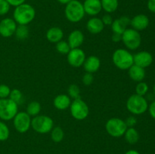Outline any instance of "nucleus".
I'll return each mask as SVG.
<instances>
[{
    "label": "nucleus",
    "instance_id": "28",
    "mask_svg": "<svg viewBox=\"0 0 155 154\" xmlns=\"http://www.w3.org/2000/svg\"><path fill=\"white\" fill-rule=\"evenodd\" d=\"M55 48L58 52L61 54H68L69 53V51L71 50L68 42L63 40L60 41L58 43H56Z\"/></svg>",
    "mask_w": 155,
    "mask_h": 154
},
{
    "label": "nucleus",
    "instance_id": "27",
    "mask_svg": "<svg viewBox=\"0 0 155 154\" xmlns=\"http://www.w3.org/2000/svg\"><path fill=\"white\" fill-rule=\"evenodd\" d=\"M64 137V132L61 127H54L51 131V140L55 143H59L61 141Z\"/></svg>",
    "mask_w": 155,
    "mask_h": 154
},
{
    "label": "nucleus",
    "instance_id": "14",
    "mask_svg": "<svg viewBox=\"0 0 155 154\" xmlns=\"http://www.w3.org/2000/svg\"><path fill=\"white\" fill-rule=\"evenodd\" d=\"M149 18L147 15L140 14L132 18L130 21V25L132 26L133 29L139 32L147 29V27L149 25Z\"/></svg>",
    "mask_w": 155,
    "mask_h": 154
},
{
    "label": "nucleus",
    "instance_id": "29",
    "mask_svg": "<svg viewBox=\"0 0 155 154\" xmlns=\"http://www.w3.org/2000/svg\"><path fill=\"white\" fill-rule=\"evenodd\" d=\"M10 135V131L8 127L5 122L0 121V141H5L8 140Z\"/></svg>",
    "mask_w": 155,
    "mask_h": 154
},
{
    "label": "nucleus",
    "instance_id": "5",
    "mask_svg": "<svg viewBox=\"0 0 155 154\" xmlns=\"http://www.w3.org/2000/svg\"><path fill=\"white\" fill-rule=\"evenodd\" d=\"M54 125V122L51 117L45 115H38L31 120V127L39 134H47L51 132Z\"/></svg>",
    "mask_w": 155,
    "mask_h": 154
},
{
    "label": "nucleus",
    "instance_id": "38",
    "mask_svg": "<svg viewBox=\"0 0 155 154\" xmlns=\"http://www.w3.org/2000/svg\"><path fill=\"white\" fill-rule=\"evenodd\" d=\"M148 112H149V114L153 119H155V100L151 103L149 106H148Z\"/></svg>",
    "mask_w": 155,
    "mask_h": 154
},
{
    "label": "nucleus",
    "instance_id": "10",
    "mask_svg": "<svg viewBox=\"0 0 155 154\" xmlns=\"http://www.w3.org/2000/svg\"><path fill=\"white\" fill-rule=\"evenodd\" d=\"M31 120L27 112H18L13 119L14 126L19 133H26L31 127Z\"/></svg>",
    "mask_w": 155,
    "mask_h": 154
},
{
    "label": "nucleus",
    "instance_id": "3",
    "mask_svg": "<svg viewBox=\"0 0 155 154\" xmlns=\"http://www.w3.org/2000/svg\"><path fill=\"white\" fill-rule=\"evenodd\" d=\"M127 108L133 115H142L148 110V101L144 96L136 94L131 95L127 101Z\"/></svg>",
    "mask_w": 155,
    "mask_h": 154
},
{
    "label": "nucleus",
    "instance_id": "11",
    "mask_svg": "<svg viewBox=\"0 0 155 154\" xmlns=\"http://www.w3.org/2000/svg\"><path fill=\"white\" fill-rule=\"evenodd\" d=\"M86 54L81 48H72L68 54V62L73 67L78 68L83 65L86 60Z\"/></svg>",
    "mask_w": 155,
    "mask_h": 154
},
{
    "label": "nucleus",
    "instance_id": "44",
    "mask_svg": "<svg viewBox=\"0 0 155 154\" xmlns=\"http://www.w3.org/2000/svg\"><path fill=\"white\" fill-rule=\"evenodd\" d=\"M153 91H154V95H155V84L154 85V88H153Z\"/></svg>",
    "mask_w": 155,
    "mask_h": 154
},
{
    "label": "nucleus",
    "instance_id": "21",
    "mask_svg": "<svg viewBox=\"0 0 155 154\" xmlns=\"http://www.w3.org/2000/svg\"><path fill=\"white\" fill-rule=\"evenodd\" d=\"M64 32L60 27H53L48 30L46 33V38L51 43H58L62 40Z\"/></svg>",
    "mask_w": 155,
    "mask_h": 154
},
{
    "label": "nucleus",
    "instance_id": "45",
    "mask_svg": "<svg viewBox=\"0 0 155 154\" xmlns=\"http://www.w3.org/2000/svg\"><path fill=\"white\" fill-rule=\"evenodd\" d=\"M1 1H2V0H0V2H1Z\"/></svg>",
    "mask_w": 155,
    "mask_h": 154
},
{
    "label": "nucleus",
    "instance_id": "4",
    "mask_svg": "<svg viewBox=\"0 0 155 154\" xmlns=\"http://www.w3.org/2000/svg\"><path fill=\"white\" fill-rule=\"evenodd\" d=\"M67 19L71 23H77L82 21L85 16V11L83 3L78 0H72L71 2L66 5L64 10Z\"/></svg>",
    "mask_w": 155,
    "mask_h": 154
},
{
    "label": "nucleus",
    "instance_id": "6",
    "mask_svg": "<svg viewBox=\"0 0 155 154\" xmlns=\"http://www.w3.org/2000/svg\"><path fill=\"white\" fill-rule=\"evenodd\" d=\"M106 131L113 137H120L124 135L127 126L124 119L120 118H110L105 124Z\"/></svg>",
    "mask_w": 155,
    "mask_h": 154
},
{
    "label": "nucleus",
    "instance_id": "23",
    "mask_svg": "<svg viewBox=\"0 0 155 154\" xmlns=\"http://www.w3.org/2000/svg\"><path fill=\"white\" fill-rule=\"evenodd\" d=\"M126 141L130 144H136L139 140V134L137 130L133 128H127L124 134Z\"/></svg>",
    "mask_w": 155,
    "mask_h": 154
},
{
    "label": "nucleus",
    "instance_id": "15",
    "mask_svg": "<svg viewBox=\"0 0 155 154\" xmlns=\"http://www.w3.org/2000/svg\"><path fill=\"white\" fill-rule=\"evenodd\" d=\"M85 13L90 16H95L101 12V0H85L83 4Z\"/></svg>",
    "mask_w": 155,
    "mask_h": 154
},
{
    "label": "nucleus",
    "instance_id": "8",
    "mask_svg": "<svg viewBox=\"0 0 155 154\" xmlns=\"http://www.w3.org/2000/svg\"><path fill=\"white\" fill-rule=\"evenodd\" d=\"M122 42L128 49L134 51L140 47L142 37L139 31L134 29H127L122 34Z\"/></svg>",
    "mask_w": 155,
    "mask_h": 154
},
{
    "label": "nucleus",
    "instance_id": "19",
    "mask_svg": "<svg viewBox=\"0 0 155 154\" xmlns=\"http://www.w3.org/2000/svg\"><path fill=\"white\" fill-rule=\"evenodd\" d=\"M104 27L102 21L98 18H92L86 24V29L92 34H98L104 30Z\"/></svg>",
    "mask_w": 155,
    "mask_h": 154
},
{
    "label": "nucleus",
    "instance_id": "31",
    "mask_svg": "<svg viewBox=\"0 0 155 154\" xmlns=\"http://www.w3.org/2000/svg\"><path fill=\"white\" fill-rule=\"evenodd\" d=\"M148 85L146 82H139L136 87V94L140 96H145L148 91Z\"/></svg>",
    "mask_w": 155,
    "mask_h": 154
},
{
    "label": "nucleus",
    "instance_id": "41",
    "mask_svg": "<svg viewBox=\"0 0 155 154\" xmlns=\"http://www.w3.org/2000/svg\"><path fill=\"white\" fill-rule=\"evenodd\" d=\"M111 39L114 42H119L122 41V35L117 34V33H113L111 36Z\"/></svg>",
    "mask_w": 155,
    "mask_h": 154
},
{
    "label": "nucleus",
    "instance_id": "16",
    "mask_svg": "<svg viewBox=\"0 0 155 154\" xmlns=\"http://www.w3.org/2000/svg\"><path fill=\"white\" fill-rule=\"evenodd\" d=\"M130 21L131 19L127 16H122L114 20L110 25L113 33L122 35L127 29V26L130 24Z\"/></svg>",
    "mask_w": 155,
    "mask_h": 154
},
{
    "label": "nucleus",
    "instance_id": "26",
    "mask_svg": "<svg viewBox=\"0 0 155 154\" xmlns=\"http://www.w3.org/2000/svg\"><path fill=\"white\" fill-rule=\"evenodd\" d=\"M30 30L27 25H18L15 30V35L20 40H24L29 36Z\"/></svg>",
    "mask_w": 155,
    "mask_h": 154
},
{
    "label": "nucleus",
    "instance_id": "7",
    "mask_svg": "<svg viewBox=\"0 0 155 154\" xmlns=\"http://www.w3.org/2000/svg\"><path fill=\"white\" fill-rule=\"evenodd\" d=\"M18 104L10 98L0 99V119L4 121L13 119L18 113Z\"/></svg>",
    "mask_w": 155,
    "mask_h": 154
},
{
    "label": "nucleus",
    "instance_id": "12",
    "mask_svg": "<svg viewBox=\"0 0 155 154\" xmlns=\"http://www.w3.org/2000/svg\"><path fill=\"white\" fill-rule=\"evenodd\" d=\"M17 23L12 18H6L0 21V35L4 38H8L13 36L15 33Z\"/></svg>",
    "mask_w": 155,
    "mask_h": 154
},
{
    "label": "nucleus",
    "instance_id": "30",
    "mask_svg": "<svg viewBox=\"0 0 155 154\" xmlns=\"http://www.w3.org/2000/svg\"><path fill=\"white\" fill-rule=\"evenodd\" d=\"M68 96L74 100L80 98V89L78 85L75 84H72L68 88Z\"/></svg>",
    "mask_w": 155,
    "mask_h": 154
},
{
    "label": "nucleus",
    "instance_id": "18",
    "mask_svg": "<svg viewBox=\"0 0 155 154\" xmlns=\"http://www.w3.org/2000/svg\"><path fill=\"white\" fill-rule=\"evenodd\" d=\"M84 42V35L80 30H74L68 36V42L71 48H80Z\"/></svg>",
    "mask_w": 155,
    "mask_h": 154
},
{
    "label": "nucleus",
    "instance_id": "33",
    "mask_svg": "<svg viewBox=\"0 0 155 154\" xmlns=\"http://www.w3.org/2000/svg\"><path fill=\"white\" fill-rule=\"evenodd\" d=\"M11 88L5 84L0 85V99L9 98L11 93Z\"/></svg>",
    "mask_w": 155,
    "mask_h": 154
},
{
    "label": "nucleus",
    "instance_id": "24",
    "mask_svg": "<svg viewBox=\"0 0 155 154\" xmlns=\"http://www.w3.org/2000/svg\"><path fill=\"white\" fill-rule=\"evenodd\" d=\"M101 3L102 9L107 14L114 12L119 6L118 0H101Z\"/></svg>",
    "mask_w": 155,
    "mask_h": 154
},
{
    "label": "nucleus",
    "instance_id": "39",
    "mask_svg": "<svg viewBox=\"0 0 155 154\" xmlns=\"http://www.w3.org/2000/svg\"><path fill=\"white\" fill-rule=\"evenodd\" d=\"M5 1H7L11 6L17 7V6L24 3V2H25L26 0H5Z\"/></svg>",
    "mask_w": 155,
    "mask_h": 154
},
{
    "label": "nucleus",
    "instance_id": "17",
    "mask_svg": "<svg viewBox=\"0 0 155 154\" xmlns=\"http://www.w3.org/2000/svg\"><path fill=\"white\" fill-rule=\"evenodd\" d=\"M83 66L86 72L94 73L99 69L101 66V60L96 56H89L86 57Z\"/></svg>",
    "mask_w": 155,
    "mask_h": 154
},
{
    "label": "nucleus",
    "instance_id": "20",
    "mask_svg": "<svg viewBox=\"0 0 155 154\" xmlns=\"http://www.w3.org/2000/svg\"><path fill=\"white\" fill-rule=\"evenodd\" d=\"M54 107L59 110H64L69 108L71 104V99L68 95H57L54 98V101H53Z\"/></svg>",
    "mask_w": 155,
    "mask_h": 154
},
{
    "label": "nucleus",
    "instance_id": "9",
    "mask_svg": "<svg viewBox=\"0 0 155 154\" xmlns=\"http://www.w3.org/2000/svg\"><path fill=\"white\" fill-rule=\"evenodd\" d=\"M70 110L72 117L79 121L86 119L89 113V108L87 104L81 98L74 100L71 102Z\"/></svg>",
    "mask_w": 155,
    "mask_h": 154
},
{
    "label": "nucleus",
    "instance_id": "22",
    "mask_svg": "<svg viewBox=\"0 0 155 154\" xmlns=\"http://www.w3.org/2000/svg\"><path fill=\"white\" fill-rule=\"evenodd\" d=\"M129 70V75L130 79L135 82H142L145 77V70L144 68L140 67L137 65L133 64Z\"/></svg>",
    "mask_w": 155,
    "mask_h": 154
},
{
    "label": "nucleus",
    "instance_id": "40",
    "mask_svg": "<svg viewBox=\"0 0 155 154\" xmlns=\"http://www.w3.org/2000/svg\"><path fill=\"white\" fill-rule=\"evenodd\" d=\"M147 6L150 11L155 13V0H148Z\"/></svg>",
    "mask_w": 155,
    "mask_h": 154
},
{
    "label": "nucleus",
    "instance_id": "36",
    "mask_svg": "<svg viewBox=\"0 0 155 154\" xmlns=\"http://www.w3.org/2000/svg\"><path fill=\"white\" fill-rule=\"evenodd\" d=\"M124 121H125L127 128H133V127L136 125V123H137V119H136V118L133 116H129V117Z\"/></svg>",
    "mask_w": 155,
    "mask_h": 154
},
{
    "label": "nucleus",
    "instance_id": "34",
    "mask_svg": "<svg viewBox=\"0 0 155 154\" xmlns=\"http://www.w3.org/2000/svg\"><path fill=\"white\" fill-rule=\"evenodd\" d=\"M11 5L9 3L5 0H2L0 2V15H5L6 14L8 13L10 10Z\"/></svg>",
    "mask_w": 155,
    "mask_h": 154
},
{
    "label": "nucleus",
    "instance_id": "35",
    "mask_svg": "<svg viewBox=\"0 0 155 154\" xmlns=\"http://www.w3.org/2000/svg\"><path fill=\"white\" fill-rule=\"evenodd\" d=\"M82 81H83V84L85 85H90L94 81V77L92 73H89V72H86V73L83 75V79H82Z\"/></svg>",
    "mask_w": 155,
    "mask_h": 154
},
{
    "label": "nucleus",
    "instance_id": "43",
    "mask_svg": "<svg viewBox=\"0 0 155 154\" xmlns=\"http://www.w3.org/2000/svg\"><path fill=\"white\" fill-rule=\"evenodd\" d=\"M125 154H140L137 150H135V149H130L128 150Z\"/></svg>",
    "mask_w": 155,
    "mask_h": 154
},
{
    "label": "nucleus",
    "instance_id": "42",
    "mask_svg": "<svg viewBox=\"0 0 155 154\" xmlns=\"http://www.w3.org/2000/svg\"><path fill=\"white\" fill-rule=\"evenodd\" d=\"M57 1L62 5H68V3L71 2L72 0H57Z\"/></svg>",
    "mask_w": 155,
    "mask_h": 154
},
{
    "label": "nucleus",
    "instance_id": "32",
    "mask_svg": "<svg viewBox=\"0 0 155 154\" xmlns=\"http://www.w3.org/2000/svg\"><path fill=\"white\" fill-rule=\"evenodd\" d=\"M9 98H10L11 100H12L14 102L16 103L17 104H18L21 102V101H22L23 94L19 89H12V90L11 91Z\"/></svg>",
    "mask_w": 155,
    "mask_h": 154
},
{
    "label": "nucleus",
    "instance_id": "1",
    "mask_svg": "<svg viewBox=\"0 0 155 154\" xmlns=\"http://www.w3.org/2000/svg\"><path fill=\"white\" fill-rule=\"evenodd\" d=\"M35 16V8L27 3H23L15 7L13 13L14 20L18 25H28L34 20Z\"/></svg>",
    "mask_w": 155,
    "mask_h": 154
},
{
    "label": "nucleus",
    "instance_id": "13",
    "mask_svg": "<svg viewBox=\"0 0 155 154\" xmlns=\"http://www.w3.org/2000/svg\"><path fill=\"white\" fill-rule=\"evenodd\" d=\"M134 64L142 68L148 67L153 62V56L150 52L142 51L133 55Z\"/></svg>",
    "mask_w": 155,
    "mask_h": 154
},
{
    "label": "nucleus",
    "instance_id": "37",
    "mask_svg": "<svg viewBox=\"0 0 155 154\" xmlns=\"http://www.w3.org/2000/svg\"><path fill=\"white\" fill-rule=\"evenodd\" d=\"M101 21H102L104 25L110 26L112 24V23H113L114 20H113V18H112V17L110 16L109 14H104V16L102 17V19H101Z\"/></svg>",
    "mask_w": 155,
    "mask_h": 154
},
{
    "label": "nucleus",
    "instance_id": "2",
    "mask_svg": "<svg viewBox=\"0 0 155 154\" xmlns=\"http://www.w3.org/2000/svg\"><path fill=\"white\" fill-rule=\"evenodd\" d=\"M113 63L118 69L126 70L129 69L133 64V55L127 50L124 48L117 49L112 56Z\"/></svg>",
    "mask_w": 155,
    "mask_h": 154
},
{
    "label": "nucleus",
    "instance_id": "25",
    "mask_svg": "<svg viewBox=\"0 0 155 154\" xmlns=\"http://www.w3.org/2000/svg\"><path fill=\"white\" fill-rule=\"evenodd\" d=\"M41 104L38 101H32L27 105V113L30 115V116H36L39 115L41 111Z\"/></svg>",
    "mask_w": 155,
    "mask_h": 154
}]
</instances>
